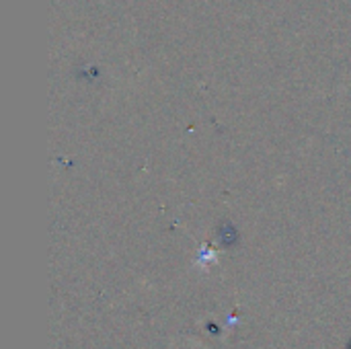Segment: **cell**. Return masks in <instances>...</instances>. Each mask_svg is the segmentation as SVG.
I'll list each match as a JSON object with an SVG mask.
<instances>
[{
    "label": "cell",
    "mask_w": 351,
    "mask_h": 349,
    "mask_svg": "<svg viewBox=\"0 0 351 349\" xmlns=\"http://www.w3.org/2000/svg\"><path fill=\"white\" fill-rule=\"evenodd\" d=\"M350 349H351V344H350Z\"/></svg>",
    "instance_id": "obj_1"
}]
</instances>
